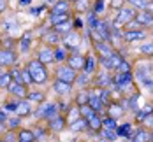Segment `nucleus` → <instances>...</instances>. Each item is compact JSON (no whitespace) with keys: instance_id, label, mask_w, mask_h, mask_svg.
Returning <instances> with one entry per match:
<instances>
[{"instance_id":"obj_14","label":"nucleus","mask_w":153,"mask_h":142,"mask_svg":"<svg viewBox=\"0 0 153 142\" xmlns=\"http://www.w3.org/2000/svg\"><path fill=\"white\" fill-rule=\"evenodd\" d=\"M27 88H28L27 84L16 82L14 79H13L11 84L7 86V93H11L13 96H16V98H27V95H28V90H27Z\"/></svg>"},{"instance_id":"obj_22","label":"nucleus","mask_w":153,"mask_h":142,"mask_svg":"<svg viewBox=\"0 0 153 142\" xmlns=\"http://www.w3.org/2000/svg\"><path fill=\"white\" fill-rule=\"evenodd\" d=\"M128 142H150V130H146L144 126H136V132H134V137Z\"/></svg>"},{"instance_id":"obj_29","label":"nucleus","mask_w":153,"mask_h":142,"mask_svg":"<svg viewBox=\"0 0 153 142\" xmlns=\"http://www.w3.org/2000/svg\"><path fill=\"white\" fill-rule=\"evenodd\" d=\"M67 58H69V49L63 44L55 47V63H65Z\"/></svg>"},{"instance_id":"obj_16","label":"nucleus","mask_w":153,"mask_h":142,"mask_svg":"<svg viewBox=\"0 0 153 142\" xmlns=\"http://www.w3.org/2000/svg\"><path fill=\"white\" fill-rule=\"evenodd\" d=\"M134 132H136V126H134V123H130V121H125L122 125H118V128H116L118 137L123 139V141H130L134 137Z\"/></svg>"},{"instance_id":"obj_59","label":"nucleus","mask_w":153,"mask_h":142,"mask_svg":"<svg viewBox=\"0 0 153 142\" xmlns=\"http://www.w3.org/2000/svg\"><path fill=\"white\" fill-rule=\"evenodd\" d=\"M150 142H153V130L150 132Z\"/></svg>"},{"instance_id":"obj_20","label":"nucleus","mask_w":153,"mask_h":142,"mask_svg":"<svg viewBox=\"0 0 153 142\" xmlns=\"http://www.w3.org/2000/svg\"><path fill=\"white\" fill-rule=\"evenodd\" d=\"M51 13H62V14H71L72 13V2L71 0H56L51 7Z\"/></svg>"},{"instance_id":"obj_39","label":"nucleus","mask_w":153,"mask_h":142,"mask_svg":"<svg viewBox=\"0 0 153 142\" xmlns=\"http://www.w3.org/2000/svg\"><path fill=\"white\" fill-rule=\"evenodd\" d=\"M139 53L148 56V58H153V40H148V42H143L139 46Z\"/></svg>"},{"instance_id":"obj_32","label":"nucleus","mask_w":153,"mask_h":142,"mask_svg":"<svg viewBox=\"0 0 153 142\" xmlns=\"http://www.w3.org/2000/svg\"><path fill=\"white\" fill-rule=\"evenodd\" d=\"M97 63L99 62H95V56H93L92 53H88V54H86V62H85V68H83V72H86V74L93 76V74L97 72Z\"/></svg>"},{"instance_id":"obj_28","label":"nucleus","mask_w":153,"mask_h":142,"mask_svg":"<svg viewBox=\"0 0 153 142\" xmlns=\"http://www.w3.org/2000/svg\"><path fill=\"white\" fill-rule=\"evenodd\" d=\"M63 116H65V119H67V126L71 125V123H74L76 119L81 118V114H79V105H76V104H74V105H71L69 109L63 112Z\"/></svg>"},{"instance_id":"obj_50","label":"nucleus","mask_w":153,"mask_h":142,"mask_svg":"<svg viewBox=\"0 0 153 142\" xmlns=\"http://www.w3.org/2000/svg\"><path fill=\"white\" fill-rule=\"evenodd\" d=\"M21 77H23V84H27V86L33 84V81H32V76H30V70H28L27 67H23V68H21Z\"/></svg>"},{"instance_id":"obj_33","label":"nucleus","mask_w":153,"mask_h":142,"mask_svg":"<svg viewBox=\"0 0 153 142\" xmlns=\"http://www.w3.org/2000/svg\"><path fill=\"white\" fill-rule=\"evenodd\" d=\"M88 100H90V90L88 88H83V90H79L76 93V98H74V104L76 105H86L88 104Z\"/></svg>"},{"instance_id":"obj_30","label":"nucleus","mask_w":153,"mask_h":142,"mask_svg":"<svg viewBox=\"0 0 153 142\" xmlns=\"http://www.w3.org/2000/svg\"><path fill=\"white\" fill-rule=\"evenodd\" d=\"M62 110H60V105L56 104V102H51L49 104V107H48L46 114H44V118H42V121H49V119H53V118H56V116H60Z\"/></svg>"},{"instance_id":"obj_24","label":"nucleus","mask_w":153,"mask_h":142,"mask_svg":"<svg viewBox=\"0 0 153 142\" xmlns=\"http://www.w3.org/2000/svg\"><path fill=\"white\" fill-rule=\"evenodd\" d=\"M92 82H93V76L86 74V72H83V70H81V72H77V77H76V81H74V84L79 86V90L92 86Z\"/></svg>"},{"instance_id":"obj_49","label":"nucleus","mask_w":153,"mask_h":142,"mask_svg":"<svg viewBox=\"0 0 153 142\" xmlns=\"http://www.w3.org/2000/svg\"><path fill=\"white\" fill-rule=\"evenodd\" d=\"M9 72H11V76H13V79H14L16 82H21V84H23V77H21V68H19V67H11V70H9Z\"/></svg>"},{"instance_id":"obj_43","label":"nucleus","mask_w":153,"mask_h":142,"mask_svg":"<svg viewBox=\"0 0 153 142\" xmlns=\"http://www.w3.org/2000/svg\"><path fill=\"white\" fill-rule=\"evenodd\" d=\"M79 114H81V118L90 119V118H92V116H95L97 112L90 107V104H86V105H81V107H79Z\"/></svg>"},{"instance_id":"obj_25","label":"nucleus","mask_w":153,"mask_h":142,"mask_svg":"<svg viewBox=\"0 0 153 142\" xmlns=\"http://www.w3.org/2000/svg\"><path fill=\"white\" fill-rule=\"evenodd\" d=\"M67 128H69L72 133H83V132H88V119L79 118V119H76L74 123H71Z\"/></svg>"},{"instance_id":"obj_31","label":"nucleus","mask_w":153,"mask_h":142,"mask_svg":"<svg viewBox=\"0 0 153 142\" xmlns=\"http://www.w3.org/2000/svg\"><path fill=\"white\" fill-rule=\"evenodd\" d=\"M2 28L5 32H13V30H18L19 28V21L16 16H7L4 21H2Z\"/></svg>"},{"instance_id":"obj_53","label":"nucleus","mask_w":153,"mask_h":142,"mask_svg":"<svg viewBox=\"0 0 153 142\" xmlns=\"http://www.w3.org/2000/svg\"><path fill=\"white\" fill-rule=\"evenodd\" d=\"M123 30H144V28L141 26V23H139V21H136V19H134V21L127 23V25L123 26Z\"/></svg>"},{"instance_id":"obj_8","label":"nucleus","mask_w":153,"mask_h":142,"mask_svg":"<svg viewBox=\"0 0 153 142\" xmlns=\"http://www.w3.org/2000/svg\"><path fill=\"white\" fill-rule=\"evenodd\" d=\"M18 62V53L14 49H5L0 47V67H14Z\"/></svg>"},{"instance_id":"obj_11","label":"nucleus","mask_w":153,"mask_h":142,"mask_svg":"<svg viewBox=\"0 0 153 142\" xmlns=\"http://www.w3.org/2000/svg\"><path fill=\"white\" fill-rule=\"evenodd\" d=\"M41 42L42 44H46V46H60L62 44V35L60 33H56V32L53 30V28H49V30H46L42 35H41Z\"/></svg>"},{"instance_id":"obj_6","label":"nucleus","mask_w":153,"mask_h":142,"mask_svg":"<svg viewBox=\"0 0 153 142\" xmlns=\"http://www.w3.org/2000/svg\"><path fill=\"white\" fill-rule=\"evenodd\" d=\"M77 77V72L74 68H71L67 63H60L56 67V72H55V79H60V81H65V82H71L74 84V81Z\"/></svg>"},{"instance_id":"obj_27","label":"nucleus","mask_w":153,"mask_h":142,"mask_svg":"<svg viewBox=\"0 0 153 142\" xmlns=\"http://www.w3.org/2000/svg\"><path fill=\"white\" fill-rule=\"evenodd\" d=\"M53 30L56 32V33H60L62 37H63V35H67L69 32L74 30V19L71 18V19L63 21V23H60V25H55V26H53Z\"/></svg>"},{"instance_id":"obj_3","label":"nucleus","mask_w":153,"mask_h":142,"mask_svg":"<svg viewBox=\"0 0 153 142\" xmlns=\"http://www.w3.org/2000/svg\"><path fill=\"white\" fill-rule=\"evenodd\" d=\"M136 14H137V9H136V7H132L130 4H125L123 7L118 9L114 21H116L120 26H125L127 23H130V21H134V19H136Z\"/></svg>"},{"instance_id":"obj_40","label":"nucleus","mask_w":153,"mask_h":142,"mask_svg":"<svg viewBox=\"0 0 153 142\" xmlns=\"http://www.w3.org/2000/svg\"><path fill=\"white\" fill-rule=\"evenodd\" d=\"M27 98H28L30 102H37V104H42V102L46 100V93H44V91H28Z\"/></svg>"},{"instance_id":"obj_9","label":"nucleus","mask_w":153,"mask_h":142,"mask_svg":"<svg viewBox=\"0 0 153 142\" xmlns=\"http://www.w3.org/2000/svg\"><path fill=\"white\" fill-rule=\"evenodd\" d=\"M146 37H148L146 30H123V42H127V44L143 42Z\"/></svg>"},{"instance_id":"obj_41","label":"nucleus","mask_w":153,"mask_h":142,"mask_svg":"<svg viewBox=\"0 0 153 142\" xmlns=\"http://www.w3.org/2000/svg\"><path fill=\"white\" fill-rule=\"evenodd\" d=\"M2 142H18V132L16 130H5L2 135H0Z\"/></svg>"},{"instance_id":"obj_15","label":"nucleus","mask_w":153,"mask_h":142,"mask_svg":"<svg viewBox=\"0 0 153 142\" xmlns=\"http://www.w3.org/2000/svg\"><path fill=\"white\" fill-rule=\"evenodd\" d=\"M106 114H107V116H111V118H114V119L118 121V119H122L127 112H125V107L122 105V102L113 100V102L106 107Z\"/></svg>"},{"instance_id":"obj_48","label":"nucleus","mask_w":153,"mask_h":142,"mask_svg":"<svg viewBox=\"0 0 153 142\" xmlns=\"http://www.w3.org/2000/svg\"><path fill=\"white\" fill-rule=\"evenodd\" d=\"M74 7H76L77 13L88 11V9H90V2H88V0H77V2H74Z\"/></svg>"},{"instance_id":"obj_12","label":"nucleus","mask_w":153,"mask_h":142,"mask_svg":"<svg viewBox=\"0 0 153 142\" xmlns=\"http://www.w3.org/2000/svg\"><path fill=\"white\" fill-rule=\"evenodd\" d=\"M93 44V51L97 53V56L100 58V56H111L116 49L114 46L109 42V40H100V42H92Z\"/></svg>"},{"instance_id":"obj_37","label":"nucleus","mask_w":153,"mask_h":142,"mask_svg":"<svg viewBox=\"0 0 153 142\" xmlns=\"http://www.w3.org/2000/svg\"><path fill=\"white\" fill-rule=\"evenodd\" d=\"M49 104H51V102H46V100H44L42 104H39V107L33 110V114H32V116H33L37 121H42V118H44V114H46V110H48V107H49Z\"/></svg>"},{"instance_id":"obj_57","label":"nucleus","mask_w":153,"mask_h":142,"mask_svg":"<svg viewBox=\"0 0 153 142\" xmlns=\"http://www.w3.org/2000/svg\"><path fill=\"white\" fill-rule=\"evenodd\" d=\"M18 4H19V7H30V5H32V0H19Z\"/></svg>"},{"instance_id":"obj_7","label":"nucleus","mask_w":153,"mask_h":142,"mask_svg":"<svg viewBox=\"0 0 153 142\" xmlns=\"http://www.w3.org/2000/svg\"><path fill=\"white\" fill-rule=\"evenodd\" d=\"M35 58H37L39 62H42L44 65H51V63H55V47L42 44V46L37 49Z\"/></svg>"},{"instance_id":"obj_56","label":"nucleus","mask_w":153,"mask_h":142,"mask_svg":"<svg viewBox=\"0 0 153 142\" xmlns=\"http://www.w3.org/2000/svg\"><path fill=\"white\" fill-rule=\"evenodd\" d=\"M123 5H125V0H113V2H111V7H114L116 11H118L120 7H123Z\"/></svg>"},{"instance_id":"obj_54","label":"nucleus","mask_w":153,"mask_h":142,"mask_svg":"<svg viewBox=\"0 0 153 142\" xmlns=\"http://www.w3.org/2000/svg\"><path fill=\"white\" fill-rule=\"evenodd\" d=\"M104 11V0H95V4H93V13L95 14H100Z\"/></svg>"},{"instance_id":"obj_52","label":"nucleus","mask_w":153,"mask_h":142,"mask_svg":"<svg viewBox=\"0 0 153 142\" xmlns=\"http://www.w3.org/2000/svg\"><path fill=\"white\" fill-rule=\"evenodd\" d=\"M141 126H144L146 130H150V132H152V130H153V112H152V114H148V116L141 121Z\"/></svg>"},{"instance_id":"obj_36","label":"nucleus","mask_w":153,"mask_h":142,"mask_svg":"<svg viewBox=\"0 0 153 142\" xmlns=\"http://www.w3.org/2000/svg\"><path fill=\"white\" fill-rule=\"evenodd\" d=\"M72 14H62V13H49V23H51V26H55V25H60L63 21H67V19H71Z\"/></svg>"},{"instance_id":"obj_35","label":"nucleus","mask_w":153,"mask_h":142,"mask_svg":"<svg viewBox=\"0 0 153 142\" xmlns=\"http://www.w3.org/2000/svg\"><path fill=\"white\" fill-rule=\"evenodd\" d=\"M21 121H23V118H19L16 114H9V118L5 121V130H19Z\"/></svg>"},{"instance_id":"obj_4","label":"nucleus","mask_w":153,"mask_h":142,"mask_svg":"<svg viewBox=\"0 0 153 142\" xmlns=\"http://www.w3.org/2000/svg\"><path fill=\"white\" fill-rule=\"evenodd\" d=\"M81 42H83V37H81V33H79L77 30L69 32L67 35L62 37V44L69 49V53H77V49H79V46H81Z\"/></svg>"},{"instance_id":"obj_21","label":"nucleus","mask_w":153,"mask_h":142,"mask_svg":"<svg viewBox=\"0 0 153 142\" xmlns=\"http://www.w3.org/2000/svg\"><path fill=\"white\" fill-rule=\"evenodd\" d=\"M88 104H90V107H92L97 114H106V105H104V102L100 100V96L99 95H95L90 91V100H88Z\"/></svg>"},{"instance_id":"obj_26","label":"nucleus","mask_w":153,"mask_h":142,"mask_svg":"<svg viewBox=\"0 0 153 142\" xmlns=\"http://www.w3.org/2000/svg\"><path fill=\"white\" fill-rule=\"evenodd\" d=\"M18 142H37V137L32 128H19L18 130Z\"/></svg>"},{"instance_id":"obj_19","label":"nucleus","mask_w":153,"mask_h":142,"mask_svg":"<svg viewBox=\"0 0 153 142\" xmlns=\"http://www.w3.org/2000/svg\"><path fill=\"white\" fill-rule=\"evenodd\" d=\"M136 21L141 23L143 28H150V26H153V13L152 11H146V9L137 11V14H136Z\"/></svg>"},{"instance_id":"obj_5","label":"nucleus","mask_w":153,"mask_h":142,"mask_svg":"<svg viewBox=\"0 0 153 142\" xmlns=\"http://www.w3.org/2000/svg\"><path fill=\"white\" fill-rule=\"evenodd\" d=\"M113 77H114V86H116V91L118 93L128 91V88L134 84V74L132 72H127V74L116 72V76H113Z\"/></svg>"},{"instance_id":"obj_23","label":"nucleus","mask_w":153,"mask_h":142,"mask_svg":"<svg viewBox=\"0 0 153 142\" xmlns=\"http://www.w3.org/2000/svg\"><path fill=\"white\" fill-rule=\"evenodd\" d=\"M100 130H102V114H95L88 119V132L97 135Z\"/></svg>"},{"instance_id":"obj_51","label":"nucleus","mask_w":153,"mask_h":142,"mask_svg":"<svg viewBox=\"0 0 153 142\" xmlns=\"http://www.w3.org/2000/svg\"><path fill=\"white\" fill-rule=\"evenodd\" d=\"M0 40H2L0 42V47H5V49H13L14 47V42H16L13 37H4V39L0 37Z\"/></svg>"},{"instance_id":"obj_58","label":"nucleus","mask_w":153,"mask_h":142,"mask_svg":"<svg viewBox=\"0 0 153 142\" xmlns=\"http://www.w3.org/2000/svg\"><path fill=\"white\" fill-rule=\"evenodd\" d=\"M7 9V0H0V14Z\"/></svg>"},{"instance_id":"obj_55","label":"nucleus","mask_w":153,"mask_h":142,"mask_svg":"<svg viewBox=\"0 0 153 142\" xmlns=\"http://www.w3.org/2000/svg\"><path fill=\"white\" fill-rule=\"evenodd\" d=\"M7 118H9V112H5L4 109H0V125H5Z\"/></svg>"},{"instance_id":"obj_17","label":"nucleus","mask_w":153,"mask_h":142,"mask_svg":"<svg viewBox=\"0 0 153 142\" xmlns=\"http://www.w3.org/2000/svg\"><path fill=\"white\" fill-rule=\"evenodd\" d=\"M14 114L19 116V118H28V116H32V114H33V110H32V102L28 98H19Z\"/></svg>"},{"instance_id":"obj_2","label":"nucleus","mask_w":153,"mask_h":142,"mask_svg":"<svg viewBox=\"0 0 153 142\" xmlns=\"http://www.w3.org/2000/svg\"><path fill=\"white\" fill-rule=\"evenodd\" d=\"M92 86L95 88H109L113 91H116V86H114V77L111 76L109 70H100L97 74H93V82ZM118 93V91H116Z\"/></svg>"},{"instance_id":"obj_61","label":"nucleus","mask_w":153,"mask_h":142,"mask_svg":"<svg viewBox=\"0 0 153 142\" xmlns=\"http://www.w3.org/2000/svg\"><path fill=\"white\" fill-rule=\"evenodd\" d=\"M0 142H2V139H0Z\"/></svg>"},{"instance_id":"obj_34","label":"nucleus","mask_w":153,"mask_h":142,"mask_svg":"<svg viewBox=\"0 0 153 142\" xmlns=\"http://www.w3.org/2000/svg\"><path fill=\"white\" fill-rule=\"evenodd\" d=\"M97 137H100L102 141H106V142H116L120 139L118 133H116V130H106V128H102V130L97 133Z\"/></svg>"},{"instance_id":"obj_18","label":"nucleus","mask_w":153,"mask_h":142,"mask_svg":"<svg viewBox=\"0 0 153 142\" xmlns=\"http://www.w3.org/2000/svg\"><path fill=\"white\" fill-rule=\"evenodd\" d=\"M51 86H53V91L56 95H60V96H67V95L72 91V88H74V84L65 82V81H60V79H55Z\"/></svg>"},{"instance_id":"obj_60","label":"nucleus","mask_w":153,"mask_h":142,"mask_svg":"<svg viewBox=\"0 0 153 142\" xmlns=\"http://www.w3.org/2000/svg\"><path fill=\"white\" fill-rule=\"evenodd\" d=\"M71 2H72V4H74V2H77V0H71Z\"/></svg>"},{"instance_id":"obj_42","label":"nucleus","mask_w":153,"mask_h":142,"mask_svg":"<svg viewBox=\"0 0 153 142\" xmlns=\"http://www.w3.org/2000/svg\"><path fill=\"white\" fill-rule=\"evenodd\" d=\"M125 2H128L132 7H136L137 11H143V9H148V5L152 4L153 0H125Z\"/></svg>"},{"instance_id":"obj_1","label":"nucleus","mask_w":153,"mask_h":142,"mask_svg":"<svg viewBox=\"0 0 153 142\" xmlns=\"http://www.w3.org/2000/svg\"><path fill=\"white\" fill-rule=\"evenodd\" d=\"M28 70H30V76L33 84H46L48 79H49V70H48V65H44L42 62H39L37 58L28 60L25 65Z\"/></svg>"},{"instance_id":"obj_10","label":"nucleus","mask_w":153,"mask_h":142,"mask_svg":"<svg viewBox=\"0 0 153 142\" xmlns=\"http://www.w3.org/2000/svg\"><path fill=\"white\" fill-rule=\"evenodd\" d=\"M85 62H86V54H81V53H69V58H67V65L71 68H74L76 72H81L85 68Z\"/></svg>"},{"instance_id":"obj_44","label":"nucleus","mask_w":153,"mask_h":142,"mask_svg":"<svg viewBox=\"0 0 153 142\" xmlns=\"http://www.w3.org/2000/svg\"><path fill=\"white\" fill-rule=\"evenodd\" d=\"M32 130H33V133H35V137H37V142L44 141L48 137V133H49L48 126H37V128H32Z\"/></svg>"},{"instance_id":"obj_45","label":"nucleus","mask_w":153,"mask_h":142,"mask_svg":"<svg viewBox=\"0 0 153 142\" xmlns=\"http://www.w3.org/2000/svg\"><path fill=\"white\" fill-rule=\"evenodd\" d=\"M11 81H13V76H11L9 70H7V72H2V74H0V90H2V88L7 90V86L11 84Z\"/></svg>"},{"instance_id":"obj_38","label":"nucleus","mask_w":153,"mask_h":142,"mask_svg":"<svg viewBox=\"0 0 153 142\" xmlns=\"http://www.w3.org/2000/svg\"><path fill=\"white\" fill-rule=\"evenodd\" d=\"M102 128H106V130H116V128H118V121H116L114 118L104 114V116H102Z\"/></svg>"},{"instance_id":"obj_46","label":"nucleus","mask_w":153,"mask_h":142,"mask_svg":"<svg viewBox=\"0 0 153 142\" xmlns=\"http://www.w3.org/2000/svg\"><path fill=\"white\" fill-rule=\"evenodd\" d=\"M30 44H32V40H30V33L23 35V37H21V40H19V51H21V53H27V51L30 49Z\"/></svg>"},{"instance_id":"obj_47","label":"nucleus","mask_w":153,"mask_h":142,"mask_svg":"<svg viewBox=\"0 0 153 142\" xmlns=\"http://www.w3.org/2000/svg\"><path fill=\"white\" fill-rule=\"evenodd\" d=\"M134 68H132V63L128 62V60H125L123 58V62L120 63V67L116 68V72H120V74H127V72H132Z\"/></svg>"},{"instance_id":"obj_13","label":"nucleus","mask_w":153,"mask_h":142,"mask_svg":"<svg viewBox=\"0 0 153 142\" xmlns=\"http://www.w3.org/2000/svg\"><path fill=\"white\" fill-rule=\"evenodd\" d=\"M65 128H67V119H65L63 114H60V116H56V118H53V119L48 121V130H49V133H62Z\"/></svg>"}]
</instances>
